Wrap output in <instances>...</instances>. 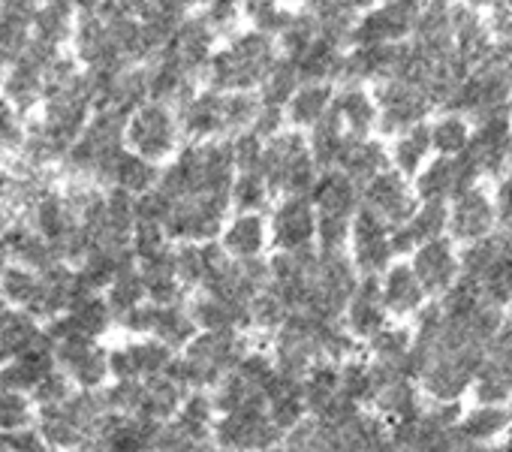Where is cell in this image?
I'll list each match as a JSON object with an SVG mask.
<instances>
[{
	"label": "cell",
	"instance_id": "cell-1",
	"mask_svg": "<svg viewBox=\"0 0 512 452\" xmlns=\"http://www.w3.org/2000/svg\"><path fill=\"white\" fill-rule=\"evenodd\" d=\"M260 344L247 332H199L169 365V377L187 392H211L223 377H229L241 359Z\"/></svg>",
	"mask_w": 512,
	"mask_h": 452
},
{
	"label": "cell",
	"instance_id": "cell-2",
	"mask_svg": "<svg viewBox=\"0 0 512 452\" xmlns=\"http://www.w3.org/2000/svg\"><path fill=\"white\" fill-rule=\"evenodd\" d=\"M109 413L112 410L103 389H79L58 404L40 407V434L55 449L82 452Z\"/></svg>",
	"mask_w": 512,
	"mask_h": 452
},
{
	"label": "cell",
	"instance_id": "cell-3",
	"mask_svg": "<svg viewBox=\"0 0 512 452\" xmlns=\"http://www.w3.org/2000/svg\"><path fill=\"white\" fill-rule=\"evenodd\" d=\"M326 323L332 320H317L311 314H290V320L266 344L281 374L305 380L314 365L326 362V350H323Z\"/></svg>",
	"mask_w": 512,
	"mask_h": 452
},
{
	"label": "cell",
	"instance_id": "cell-4",
	"mask_svg": "<svg viewBox=\"0 0 512 452\" xmlns=\"http://www.w3.org/2000/svg\"><path fill=\"white\" fill-rule=\"evenodd\" d=\"M284 431L272 422L266 407L217 416L211 443L223 452H263L284 443Z\"/></svg>",
	"mask_w": 512,
	"mask_h": 452
},
{
	"label": "cell",
	"instance_id": "cell-5",
	"mask_svg": "<svg viewBox=\"0 0 512 452\" xmlns=\"http://www.w3.org/2000/svg\"><path fill=\"white\" fill-rule=\"evenodd\" d=\"M395 245H392V233L383 220H377L374 214H359L356 226H353V251L350 260L359 269L362 278H383L398 260H395Z\"/></svg>",
	"mask_w": 512,
	"mask_h": 452
},
{
	"label": "cell",
	"instance_id": "cell-6",
	"mask_svg": "<svg viewBox=\"0 0 512 452\" xmlns=\"http://www.w3.org/2000/svg\"><path fill=\"white\" fill-rule=\"evenodd\" d=\"M407 263L413 266V272L431 302L443 299L461 281V254L455 251V245L449 239H437V242L416 248Z\"/></svg>",
	"mask_w": 512,
	"mask_h": 452
},
{
	"label": "cell",
	"instance_id": "cell-7",
	"mask_svg": "<svg viewBox=\"0 0 512 452\" xmlns=\"http://www.w3.org/2000/svg\"><path fill=\"white\" fill-rule=\"evenodd\" d=\"M55 356L61 371L82 389H100L109 371V353L94 338H64L55 341Z\"/></svg>",
	"mask_w": 512,
	"mask_h": 452
},
{
	"label": "cell",
	"instance_id": "cell-8",
	"mask_svg": "<svg viewBox=\"0 0 512 452\" xmlns=\"http://www.w3.org/2000/svg\"><path fill=\"white\" fill-rule=\"evenodd\" d=\"M55 371H61L58 365V356H55V338L46 332V338L31 347L28 353L16 356L13 362L7 365H0V389H7V392H37Z\"/></svg>",
	"mask_w": 512,
	"mask_h": 452
},
{
	"label": "cell",
	"instance_id": "cell-9",
	"mask_svg": "<svg viewBox=\"0 0 512 452\" xmlns=\"http://www.w3.org/2000/svg\"><path fill=\"white\" fill-rule=\"evenodd\" d=\"M175 350H169L166 344L145 338V341H133L124 344L118 350L109 353V371L115 380H148V377H160L169 371V365L175 362Z\"/></svg>",
	"mask_w": 512,
	"mask_h": 452
},
{
	"label": "cell",
	"instance_id": "cell-10",
	"mask_svg": "<svg viewBox=\"0 0 512 452\" xmlns=\"http://www.w3.org/2000/svg\"><path fill=\"white\" fill-rule=\"evenodd\" d=\"M377 281H380L383 305H386L389 317L398 320V323H413L422 314V308L431 302L428 293H425V287L419 284V278H416V272H413V266L407 260L395 263Z\"/></svg>",
	"mask_w": 512,
	"mask_h": 452
},
{
	"label": "cell",
	"instance_id": "cell-11",
	"mask_svg": "<svg viewBox=\"0 0 512 452\" xmlns=\"http://www.w3.org/2000/svg\"><path fill=\"white\" fill-rule=\"evenodd\" d=\"M347 332L365 347V341H371L380 329H386L392 323L383 296H380V281L377 278H362V284L356 287L353 299L347 302L344 320Z\"/></svg>",
	"mask_w": 512,
	"mask_h": 452
},
{
	"label": "cell",
	"instance_id": "cell-12",
	"mask_svg": "<svg viewBox=\"0 0 512 452\" xmlns=\"http://www.w3.org/2000/svg\"><path fill=\"white\" fill-rule=\"evenodd\" d=\"M112 323H115V314H112L106 296H91V299L79 302L73 311L55 317L46 326V332L55 341H64V338H94V341H100V335H106Z\"/></svg>",
	"mask_w": 512,
	"mask_h": 452
},
{
	"label": "cell",
	"instance_id": "cell-13",
	"mask_svg": "<svg viewBox=\"0 0 512 452\" xmlns=\"http://www.w3.org/2000/svg\"><path fill=\"white\" fill-rule=\"evenodd\" d=\"M317 242V220L305 202H287L272 223V245L278 254L308 251Z\"/></svg>",
	"mask_w": 512,
	"mask_h": 452
},
{
	"label": "cell",
	"instance_id": "cell-14",
	"mask_svg": "<svg viewBox=\"0 0 512 452\" xmlns=\"http://www.w3.org/2000/svg\"><path fill=\"white\" fill-rule=\"evenodd\" d=\"M187 308L199 332H247L250 335V305L193 293Z\"/></svg>",
	"mask_w": 512,
	"mask_h": 452
},
{
	"label": "cell",
	"instance_id": "cell-15",
	"mask_svg": "<svg viewBox=\"0 0 512 452\" xmlns=\"http://www.w3.org/2000/svg\"><path fill=\"white\" fill-rule=\"evenodd\" d=\"M266 410H269L272 422L284 434L299 428L311 416L308 413V401H305V383L299 377H290V374L278 371V377L266 389Z\"/></svg>",
	"mask_w": 512,
	"mask_h": 452
},
{
	"label": "cell",
	"instance_id": "cell-16",
	"mask_svg": "<svg viewBox=\"0 0 512 452\" xmlns=\"http://www.w3.org/2000/svg\"><path fill=\"white\" fill-rule=\"evenodd\" d=\"M362 350L380 368H398V371H410L413 374V326L410 323L392 320L371 341H365Z\"/></svg>",
	"mask_w": 512,
	"mask_h": 452
},
{
	"label": "cell",
	"instance_id": "cell-17",
	"mask_svg": "<svg viewBox=\"0 0 512 452\" xmlns=\"http://www.w3.org/2000/svg\"><path fill=\"white\" fill-rule=\"evenodd\" d=\"M512 428V416L509 407L500 404H467L461 413V431L476 443V446H491V443H503L506 434Z\"/></svg>",
	"mask_w": 512,
	"mask_h": 452
},
{
	"label": "cell",
	"instance_id": "cell-18",
	"mask_svg": "<svg viewBox=\"0 0 512 452\" xmlns=\"http://www.w3.org/2000/svg\"><path fill=\"white\" fill-rule=\"evenodd\" d=\"M46 338V329L37 326V317L28 311H4L0 314V365L13 362Z\"/></svg>",
	"mask_w": 512,
	"mask_h": 452
},
{
	"label": "cell",
	"instance_id": "cell-19",
	"mask_svg": "<svg viewBox=\"0 0 512 452\" xmlns=\"http://www.w3.org/2000/svg\"><path fill=\"white\" fill-rule=\"evenodd\" d=\"M452 236L464 245H473L479 239L491 236V226H494V211L491 205L479 196V193H467L458 199V208L452 211Z\"/></svg>",
	"mask_w": 512,
	"mask_h": 452
},
{
	"label": "cell",
	"instance_id": "cell-20",
	"mask_svg": "<svg viewBox=\"0 0 512 452\" xmlns=\"http://www.w3.org/2000/svg\"><path fill=\"white\" fill-rule=\"evenodd\" d=\"M266 245H269L266 226L253 214H241L238 220H232V226L223 236V251L232 260H260Z\"/></svg>",
	"mask_w": 512,
	"mask_h": 452
},
{
	"label": "cell",
	"instance_id": "cell-21",
	"mask_svg": "<svg viewBox=\"0 0 512 452\" xmlns=\"http://www.w3.org/2000/svg\"><path fill=\"white\" fill-rule=\"evenodd\" d=\"M338 386L347 401L371 410L374 395H377V380H374V368H371V359L365 356V350L338 365Z\"/></svg>",
	"mask_w": 512,
	"mask_h": 452
},
{
	"label": "cell",
	"instance_id": "cell-22",
	"mask_svg": "<svg viewBox=\"0 0 512 452\" xmlns=\"http://www.w3.org/2000/svg\"><path fill=\"white\" fill-rule=\"evenodd\" d=\"M190 440L196 443H211L214 422H217V407L211 392H190L181 404V410L172 419Z\"/></svg>",
	"mask_w": 512,
	"mask_h": 452
},
{
	"label": "cell",
	"instance_id": "cell-23",
	"mask_svg": "<svg viewBox=\"0 0 512 452\" xmlns=\"http://www.w3.org/2000/svg\"><path fill=\"white\" fill-rule=\"evenodd\" d=\"M217 416L226 413H241V410H256V407H266V395L250 386L238 371H232L229 377H223L214 389H211Z\"/></svg>",
	"mask_w": 512,
	"mask_h": 452
},
{
	"label": "cell",
	"instance_id": "cell-24",
	"mask_svg": "<svg viewBox=\"0 0 512 452\" xmlns=\"http://www.w3.org/2000/svg\"><path fill=\"white\" fill-rule=\"evenodd\" d=\"M302 383H305V401H308V413H311V416H323V413L341 398L338 365H335V362H320V365H314Z\"/></svg>",
	"mask_w": 512,
	"mask_h": 452
},
{
	"label": "cell",
	"instance_id": "cell-25",
	"mask_svg": "<svg viewBox=\"0 0 512 452\" xmlns=\"http://www.w3.org/2000/svg\"><path fill=\"white\" fill-rule=\"evenodd\" d=\"M470 398L476 404H500V407H509L512 404V371H506L503 365L485 359L476 380H473V389H470Z\"/></svg>",
	"mask_w": 512,
	"mask_h": 452
},
{
	"label": "cell",
	"instance_id": "cell-26",
	"mask_svg": "<svg viewBox=\"0 0 512 452\" xmlns=\"http://www.w3.org/2000/svg\"><path fill=\"white\" fill-rule=\"evenodd\" d=\"M290 314L293 311L272 290L260 293L250 302V335L260 338L263 344H269V338L290 320Z\"/></svg>",
	"mask_w": 512,
	"mask_h": 452
},
{
	"label": "cell",
	"instance_id": "cell-27",
	"mask_svg": "<svg viewBox=\"0 0 512 452\" xmlns=\"http://www.w3.org/2000/svg\"><path fill=\"white\" fill-rule=\"evenodd\" d=\"M106 302H109V308H112V314H115V323H118L124 314H130V311H136L139 305H145V302H148V287H145L142 272H139L136 266L127 269V272H121V275L112 281V287L106 290Z\"/></svg>",
	"mask_w": 512,
	"mask_h": 452
},
{
	"label": "cell",
	"instance_id": "cell-28",
	"mask_svg": "<svg viewBox=\"0 0 512 452\" xmlns=\"http://www.w3.org/2000/svg\"><path fill=\"white\" fill-rule=\"evenodd\" d=\"M31 422V407L19 392L0 389V431H19L28 428Z\"/></svg>",
	"mask_w": 512,
	"mask_h": 452
},
{
	"label": "cell",
	"instance_id": "cell-29",
	"mask_svg": "<svg viewBox=\"0 0 512 452\" xmlns=\"http://www.w3.org/2000/svg\"><path fill=\"white\" fill-rule=\"evenodd\" d=\"M49 443L40 431L19 428V431H0V452H46Z\"/></svg>",
	"mask_w": 512,
	"mask_h": 452
},
{
	"label": "cell",
	"instance_id": "cell-30",
	"mask_svg": "<svg viewBox=\"0 0 512 452\" xmlns=\"http://www.w3.org/2000/svg\"><path fill=\"white\" fill-rule=\"evenodd\" d=\"M488 359L503 365L506 371H512V314H506L503 326L497 329V335L488 344Z\"/></svg>",
	"mask_w": 512,
	"mask_h": 452
},
{
	"label": "cell",
	"instance_id": "cell-31",
	"mask_svg": "<svg viewBox=\"0 0 512 452\" xmlns=\"http://www.w3.org/2000/svg\"><path fill=\"white\" fill-rule=\"evenodd\" d=\"M425 148H428V139H422V136L407 139V142L401 145V151H398L401 166H404V169H416V166H419V160H422V154H425Z\"/></svg>",
	"mask_w": 512,
	"mask_h": 452
},
{
	"label": "cell",
	"instance_id": "cell-32",
	"mask_svg": "<svg viewBox=\"0 0 512 452\" xmlns=\"http://www.w3.org/2000/svg\"><path fill=\"white\" fill-rule=\"evenodd\" d=\"M371 452H404V449H401L398 443H392V437H389V440H383L380 446H374Z\"/></svg>",
	"mask_w": 512,
	"mask_h": 452
},
{
	"label": "cell",
	"instance_id": "cell-33",
	"mask_svg": "<svg viewBox=\"0 0 512 452\" xmlns=\"http://www.w3.org/2000/svg\"><path fill=\"white\" fill-rule=\"evenodd\" d=\"M503 449L512 452V428H509V434H506V440H503Z\"/></svg>",
	"mask_w": 512,
	"mask_h": 452
},
{
	"label": "cell",
	"instance_id": "cell-34",
	"mask_svg": "<svg viewBox=\"0 0 512 452\" xmlns=\"http://www.w3.org/2000/svg\"><path fill=\"white\" fill-rule=\"evenodd\" d=\"M4 299H7V296H4V287H0V314H4V311H7V305H4Z\"/></svg>",
	"mask_w": 512,
	"mask_h": 452
},
{
	"label": "cell",
	"instance_id": "cell-35",
	"mask_svg": "<svg viewBox=\"0 0 512 452\" xmlns=\"http://www.w3.org/2000/svg\"><path fill=\"white\" fill-rule=\"evenodd\" d=\"M217 452H223V449H217Z\"/></svg>",
	"mask_w": 512,
	"mask_h": 452
}]
</instances>
